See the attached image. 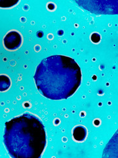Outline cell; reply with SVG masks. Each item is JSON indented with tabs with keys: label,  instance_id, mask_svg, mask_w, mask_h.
<instances>
[{
	"label": "cell",
	"instance_id": "2",
	"mask_svg": "<svg viewBox=\"0 0 118 158\" xmlns=\"http://www.w3.org/2000/svg\"><path fill=\"white\" fill-rule=\"evenodd\" d=\"M3 142L13 158H39L47 144L45 126L36 115L24 113L5 125Z\"/></svg>",
	"mask_w": 118,
	"mask_h": 158
},
{
	"label": "cell",
	"instance_id": "9",
	"mask_svg": "<svg viewBox=\"0 0 118 158\" xmlns=\"http://www.w3.org/2000/svg\"><path fill=\"white\" fill-rule=\"evenodd\" d=\"M37 36H38L39 38H41L43 36V32L41 31H39L37 33Z\"/></svg>",
	"mask_w": 118,
	"mask_h": 158
},
{
	"label": "cell",
	"instance_id": "6",
	"mask_svg": "<svg viewBox=\"0 0 118 158\" xmlns=\"http://www.w3.org/2000/svg\"><path fill=\"white\" fill-rule=\"evenodd\" d=\"M19 3L18 0H0V8H12Z\"/></svg>",
	"mask_w": 118,
	"mask_h": 158
},
{
	"label": "cell",
	"instance_id": "11",
	"mask_svg": "<svg viewBox=\"0 0 118 158\" xmlns=\"http://www.w3.org/2000/svg\"><path fill=\"white\" fill-rule=\"evenodd\" d=\"M41 49V48H40V46H36V47H35V50L36 51V52H39V50H40Z\"/></svg>",
	"mask_w": 118,
	"mask_h": 158
},
{
	"label": "cell",
	"instance_id": "4",
	"mask_svg": "<svg viewBox=\"0 0 118 158\" xmlns=\"http://www.w3.org/2000/svg\"><path fill=\"white\" fill-rule=\"evenodd\" d=\"M73 139L75 142H82L84 141L87 136V130L84 126L78 125L75 126L72 130Z\"/></svg>",
	"mask_w": 118,
	"mask_h": 158
},
{
	"label": "cell",
	"instance_id": "10",
	"mask_svg": "<svg viewBox=\"0 0 118 158\" xmlns=\"http://www.w3.org/2000/svg\"><path fill=\"white\" fill-rule=\"evenodd\" d=\"M100 124V121L98 119H96L95 121H94V125H95L96 126H98Z\"/></svg>",
	"mask_w": 118,
	"mask_h": 158
},
{
	"label": "cell",
	"instance_id": "3",
	"mask_svg": "<svg viewBox=\"0 0 118 158\" xmlns=\"http://www.w3.org/2000/svg\"><path fill=\"white\" fill-rule=\"evenodd\" d=\"M23 43V37L18 31L11 30L3 38V45L9 51H14L21 47Z\"/></svg>",
	"mask_w": 118,
	"mask_h": 158
},
{
	"label": "cell",
	"instance_id": "1",
	"mask_svg": "<svg viewBox=\"0 0 118 158\" xmlns=\"http://www.w3.org/2000/svg\"><path fill=\"white\" fill-rule=\"evenodd\" d=\"M82 70L75 61L56 55L44 59L37 67L34 81L40 94L53 100L65 99L82 83Z\"/></svg>",
	"mask_w": 118,
	"mask_h": 158
},
{
	"label": "cell",
	"instance_id": "5",
	"mask_svg": "<svg viewBox=\"0 0 118 158\" xmlns=\"http://www.w3.org/2000/svg\"><path fill=\"white\" fill-rule=\"evenodd\" d=\"M11 79L7 75H0V92L7 91L11 87Z\"/></svg>",
	"mask_w": 118,
	"mask_h": 158
},
{
	"label": "cell",
	"instance_id": "7",
	"mask_svg": "<svg viewBox=\"0 0 118 158\" xmlns=\"http://www.w3.org/2000/svg\"><path fill=\"white\" fill-rule=\"evenodd\" d=\"M91 40L95 43H99L100 42V40H101V36L97 32L93 33L91 35Z\"/></svg>",
	"mask_w": 118,
	"mask_h": 158
},
{
	"label": "cell",
	"instance_id": "8",
	"mask_svg": "<svg viewBox=\"0 0 118 158\" xmlns=\"http://www.w3.org/2000/svg\"><path fill=\"white\" fill-rule=\"evenodd\" d=\"M47 7L50 11H54L55 9V5L53 3H49L47 5Z\"/></svg>",
	"mask_w": 118,
	"mask_h": 158
}]
</instances>
